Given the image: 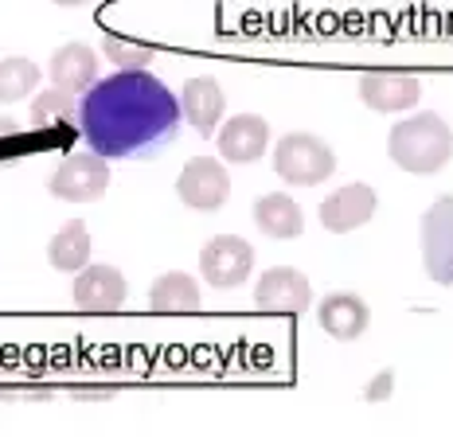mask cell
Here are the masks:
<instances>
[{
	"label": "cell",
	"mask_w": 453,
	"mask_h": 437,
	"mask_svg": "<svg viewBox=\"0 0 453 437\" xmlns=\"http://www.w3.org/2000/svg\"><path fill=\"white\" fill-rule=\"evenodd\" d=\"M79 133L106 160H149L180 137V98L149 71H118L79 98Z\"/></svg>",
	"instance_id": "1"
},
{
	"label": "cell",
	"mask_w": 453,
	"mask_h": 437,
	"mask_svg": "<svg viewBox=\"0 0 453 437\" xmlns=\"http://www.w3.org/2000/svg\"><path fill=\"white\" fill-rule=\"evenodd\" d=\"M387 157L414 176H434L453 160V129L438 113H414L387 133Z\"/></svg>",
	"instance_id": "2"
},
{
	"label": "cell",
	"mask_w": 453,
	"mask_h": 437,
	"mask_svg": "<svg viewBox=\"0 0 453 437\" xmlns=\"http://www.w3.org/2000/svg\"><path fill=\"white\" fill-rule=\"evenodd\" d=\"M273 172L289 188H317L336 172V153L317 133H286L273 145Z\"/></svg>",
	"instance_id": "3"
},
{
	"label": "cell",
	"mask_w": 453,
	"mask_h": 437,
	"mask_svg": "<svg viewBox=\"0 0 453 437\" xmlns=\"http://www.w3.org/2000/svg\"><path fill=\"white\" fill-rule=\"evenodd\" d=\"M110 188V160L98 153H71L47 180V192L63 203H94Z\"/></svg>",
	"instance_id": "4"
},
{
	"label": "cell",
	"mask_w": 453,
	"mask_h": 437,
	"mask_svg": "<svg viewBox=\"0 0 453 437\" xmlns=\"http://www.w3.org/2000/svg\"><path fill=\"white\" fill-rule=\"evenodd\" d=\"M422 239V265L430 281L453 285V196H438L418 226Z\"/></svg>",
	"instance_id": "5"
},
{
	"label": "cell",
	"mask_w": 453,
	"mask_h": 437,
	"mask_svg": "<svg viewBox=\"0 0 453 437\" xmlns=\"http://www.w3.org/2000/svg\"><path fill=\"white\" fill-rule=\"evenodd\" d=\"M254 270V246L242 234H215L200 250V273L211 289H239Z\"/></svg>",
	"instance_id": "6"
},
{
	"label": "cell",
	"mask_w": 453,
	"mask_h": 437,
	"mask_svg": "<svg viewBox=\"0 0 453 437\" xmlns=\"http://www.w3.org/2000/svg\"><path fill=\"white\" fill-rule=\"evenodd\" d=\"M176 196L192 211H219L231 196V180H226V165L215 157H196L180 168L176 180Z\"/></svg>",
	"instance_id": "7"
},
{
	"label": "cell",
	"mask_w": 453,
	"mask_h": 437,
	"mask_svg": "<svg viewBox=\"0 0 453 437\" xmlns=\"http://www.w3.org/2000/svg\"><path fill=\"white\" fill-rule=\"evenodd\" d=\"M254 305L266 312H286V317H301L313 305V285L294 265H273L254 285Z\"/></svg>",
	"instance_id": "8"
},
{
	"label": "cell",
	"mask_w": 453,
	"mask_h": 437,
	"mask_svg": "<svg viewBox=\"0 0 453 437\" xmlns=\"http://www.w3.org/2000/svg\"><path fill=\"white\" fill-rule=\"evenodd\" d=\"M71 297L82 312H118L129 297V285H126V273L118 265H82L79 278L71 285Z\"/></svg>",
	"instance_id": "9"
},
{
	"label": "cell",
	"mask_w": 453,
	"mask_h": 437,
	"mask_svg": "<svg viewBox=\"0 0 453 437\" xmlns=\"http://www.w3.org/2000/svg\"><path fill=\"white\" fill-rule=\"evenodd\" d=\"M375 218V192L367 184H344L320 199V226L333 234H352Z\"/></svg>",
	"instance_id": "10"
},
{
	"label": "cell",
	"mask_w": 453,
	"mask_h": 437,
	"mask_svg": "<svg viewBox=\"0 0 453 437\" xmlns=\"http://www.w3.org/2000/svg\"><path fill=\"white\" fill-rule=\"evenodd\" d=\"M360 98L375 113H403L422 98V82L407 71H367L360 79Z\"/></svg>",
	"instance_id": "11"
},
{
	"label": "cell",
	"mask_w": 453,
	"mask_h": 437,
	"mask_svg": "<svg viewBox=\"0 0 453 437\" xmlns=\"http://www.w3.org/2000/svg\"><path fill=\"white\" fill-rule=\"evenodd\" d=\"M215 145L226 165H254L270 145V126L258 113H239L223 129H215Z\"/></svg>",
	"instance_id": "12"
},
{
	"label": "cell",
	"mask_w": 453,
	"mask_h": 437,
	"mask_svg": "<svg viewBox=\"0 0 453 437\" xmlns=\"http://www.w3.org/2000/svg\"><path fill=\"white\" fill-rule=\"evenodd\" d=\"M223 110H226V94L215 79H188L184 90H180V113L184 121L192 126L200 137H215V129H219L223 121Z\"/></svg>",
	"instance_id": "13"
},
{
	"label": "cell",
	"mask_w": 453,
	"mask_h": 437,
	"mask_svg": "<svg viewBox=\"0 0 453 437\" xmlns=\"http://www.w3.org/2000/svg\"><path fill=\"white\" fill-rule=\"evenodd\" d=\"M47 79L55 90L82 94L98 82V51L87 43H63L47 63Z\"/></svg>",
	"instance_id": "14"
},
{
	"label": "cell",
	"mask_w": 453,
	"mask_h": 437,
	"mask_svg": "<svg viewBox=\"0 0 453 437\" xmlns=\"http://www.w3.org/2000/svg\"><path fill=\"white\" fill-rule=\"evenodd\" d=\"M317 325L333 340L352 344V340H360L367 325H372V309H367V301L356 297V293H328L317 309Z\"/></svg>",
	"instance_id": "15"
},
{
	"label": "cell",
	"mask_w": 453,
	"mask_h": 437,
	"mask_svg": "<svg viewBox=\"0 0 453 437\" xmlns=\"http://www.w3.org/2000/svg\"><path fill=\"white\" fill-rule=\"evenodd\" d=\"M254 226L266 239H297L305 231V211L297 199H289L286 192H270L254 203Z\"/></svg>",
	"instance_id": "16"
},
{
	"label": "cell",
	"mask_w": 453,
	"mask_h": 437,
	"mask_svg": "<svg viewBox=\"0 0 453 437\" xmlns=\"http://www.w3.org/2000/svg\"><path fill=\"white\" fill-rule=\"evenodd\" d=\"M47 262L59 273H79L82 265H90V231L82 218H71L47 242Z\"/></svg>",
	"instance_id": "17"
},
{
	"label": "cell",
	"mask_w": 453,
	"mask_h": 437,
	"mask_svg": "<svg viewBox=\"0 0 453 437\" xmlns=\"http://www.w3.org/2000/svg\"><path fill=\"white\" fill-rule=\"evenodd\" d=\"M149 309L153 312H196L200 309V285L184 270L160 273L153 281V289H149Z\"/></svg>",
	"instance_id": "18"
},
{
	"label": "cell",
	"mask_w": 453,
	"mask_h": 437,
	"mask_svg": "<svg viewBox=\"0 0 453 437\" xmlns=\"http://www.w3.org/2000/svg\"><path fill=\"white\" fill-rule=\"evenodd\" d=\"M40 87V66L24 55H12V59L0 63V102L12 106V102H24L27 94H35Z\"/></svg>",
	"instance_id": "19"
},
{
	"label": "cell",
	"mask_w": 453,
	"mask_h": 437,
	"mask_svg": "<svg viewBox=\"0 0 453 437\" xmlns=\"http://www.w3.org/2000/svg\"><path fill=\"white\" fill-rule=\"evenodd\" d=\"M102 55H106L118 71H145L157 51L149 43H134V40H121V35L106 32L102 35Z\"/></svg>",
	"instance_id": "20"
},
{
	"label": "cell",
	"mask_w": 453,
	"mask_h": 437,
	"mask_svg": "<svg viewBox=\"0 0 453 437\" xmlns=\"http://www.w3.org/2000/svg\"><path fill=\"white\" fill-rule=\"evenodd\" d=\"M71 113H79V106L71 102L67 90H47L32 102V126L35 129H55V126H67Z\"/></svg>",
	"instance_id": "21"
},
{
	"label": "cell",
	"mask_w": 453,
	"mask_h": 437,
	"mask_svg": "<svg viewBox=\"0 0 453 437\" xmlns=\"http://www.w3.org/2000/svg\"><path fill=\"white\" fill-rule=\"evenodd\" d=\"M391 391H395V372H391V367H383V372L364 387V398H367V402H387Z\"/></svg>",
	"instance_id": "22"
},
{
	"label": "cell",
	"mask_w": 453,
	"mask_h": 437,
	"mask_svg": "<svg viewBox=\"0 0 453 437\" xmlns=\"http://www.w3.org/2000/svg\"><path fill=\"white\" fill-rule=\"evenodd\" d=\"M113 395H118V387H71V398H94V402L113 398Z\"/></svg>",
	"instance_id": "23"
},
{
	"label": "cell",
	"mask_w": 453,
	"mask_h": 437,
	"mask_svg": "<svg viewBox=\"0 0 453 437\" xmlns=\"http://www.w3.org/2000/svg\"><path fill=\"white\" fill-rule=\"evenodd\" d=\"M4 137H16V121L12 118H0V141Z\"/></svg>",
	"instance_id": "24"
},
{
	"label": "cell",
	"mask_w": 453,
	"mask_h": 437,
	"mask_svg": "<svg viewBox=\"0 0 453 437\" xmlns=\"http://www.w3.org/2000/svg\"><path fill=\"white\" fill-rule=\"evenodd\" d=\"M51 4H59V8H79V4H90V0H51Z\"/></svg>",
	"instance_id": "25"
}]
</instances>
